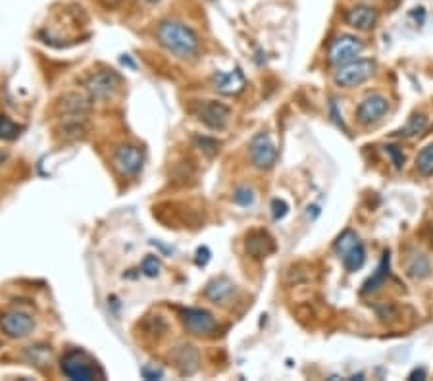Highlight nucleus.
<instances>
[{
  "label": "nucleus",
  "mask_w": 433,
  "mask_h": 381,
  "mask_svg": "<svg viewBox=\"0 0 433 381\" xmlns=\"http://www.w3.org/2000/svg\"><path fill=\"white\" fill-rule=\"evenodd\" d=\"M160 45L181 60H193L201 50V41L196 33L181 21H162L156 29Z\"/></svg>",
  "instance_id": "f257e3e1"
},
{
  "label": "nucleus",
  "mask_w": 433,
  "mask_h": 381,
  "mask_svg": "<svg viewBox=\"0 0 433 381\" xmlns=\"http://www.w3.org/2000/svg\"><path fill=\"white\" fill-rule=\"evenodd\" d=\"M62 373L70 380H80V381H89L95 380L98 375H102L100 372H97V366L87 356V353H83L80 349H73L68 355L62 358Z\"/></svg>",
  "instance_id": "f03ea898"
},
{
  "label": "nucleus",
  "mask_w": 433,
  "mask_h": 381,
  "mask_svg": "<svg viewBox=\"0 0 433 381\" xmlns=\"http://www.w3.org/2000/svg\"><path fill=\"white\" fill-rule=\"evenodd\" d=\"M335 250L343 258V264L349 272H356L366 262V250L354 231L347 230L343 235H339L335 241Z\"/></svg>",
  "instance_id": "7ed1b4c3"
},
{
  "label": "nucleus",
  "mask_w": 433,
  "mask_h": 381,
  "mask_svg": "<svg viewBox=\"0 0 433 381\" xmlns=\"http://www.w3.org/2000/svg\"><path fill=\"white\" fill-rule=\"evenodd\" d=\"M376 70V64L371 60H353V62L341 66L335 73V83L341 87H356L364 81L370 80Z\"/></svg>",
  "instance_id": "20e7f679"
},
{
  "label": "nucleus",
  "mask_w": 433,
  "mask_h": 381,
  "mask_svg": "<svg viewBox=\"0 0 433 381\" xmlns=\"http://www.w3.org/2000/svg\"><path fill=\"white\" fill-rule=\"evenodd\" d=\"M362 41L353 35H341L337 37L335 41L329 46V62L333 66H345V64L353 62L358 54L362 53Z\"/></svg>",
  "instance_id": "39448f33"
},
{
  "label": "nucleus",
  "mask_w": 433,
  "mask_h": 381,
  "mask_svg": "<svg viewBox=\"0 0 433 381\" xmlns=\"http://www.w3.org/2000/svg\"><path fill=\"white\" fill-rule=\"evenodd\" d=\"M112 162L124 178H137L142 168V151L135 145H122L114 152Z\"/></svg>",
  "instance_id": "423d86ee"
},
{
  "label": "nucleus",
  "mask_w": 433,
  "mask_h": 381,
  "mask_svg": "<svg viewBox=\"0 0 433 381\" xmlns=\"http://www.w3.org/2000/svg\"><path fill=\"white\" fill-rule=\"evenodd\" d=\"M250 160L258 169H270L277 160V149L268 133L255 135L250 141Z\"/></svg>",
  "instance_id": "0eeeda50"
},
{
  "label": "nucleus",
  "mask_w": 433,
  "mask_h": 381,
  "mask_svg": "<svg viewBox=\"0 0 433 381\" xmlns=\"http://www.w3.org/2000/svg\"><path fill=\"white\" fill-rule=\"evenodd\" d=\"M183 326L191 333V335H212L218 324L210 312L203 310V308H187L183 312Z\"/></svg>",
  "instance_id": "6e6552de"
},
{
  "label": "nucleus",
  "mask_w": 433,
  "mask_h": 381,
  "mask_svg": "<svg viewBox=\"0 0 433 381\" xmlns=\"http://www.w3.org/2000/svg\"><path fill=\"white\" fill-rule=\"evenodd\" d=\"M199 120L203 122L206 127L210 129H216V131H221L225 129L231 120V110L225 104L221 102H216V100H208L204 102L199 108Z\"/></svg>",
  "instance_id": "1a4fd4ad"
},
{
  "label": "nucleus",
  "mask_w": 433,
  "mask_h": 381,
  "mask_svg": "<svg viewBox=\"0 0 433 381\" xmlns=\"http://www.w3.org/2000/svg\"><path fill=\"white\" fill-rule=\"evenodd\" d=\"M0 329L12 339H21L35 329V322L26 312H8L0 318Z\"/></svg>",
  "instance_id": "9d476101"
},
{
  "label": "nucleus",
  "mask_w": 433,
  "mask_h": 381,
  "mask_svg": "<svg viewBox=\"0 0 433 381\" xmlns=\"http://www.w3.org/2000/svg\"><path fill=\"white\" fill-rule=\"evenodd\" d=\"M389 110V102L387 98L381 95H370L360 102V106L356 110V118L362 125H371L380 122L383 115Z\"/></svg>",
  "instance_id": "9b49d317"
},
{
  "label": "nucleus",
  "mask_w": 433,
  "mask_h": 381,
  "mask_svg": "<svg viewBox=\"0 0 433 381\" xmlns=\"http://www.w3.org/2000/svg\"><path fill=\"white\" fill-rule=\"evenodd\" d=\"M120 85V77L114 71H98L95 75H91L87 81V91L93 98H108L114 95V91Z\"/></svg>",
  "instance_id": "f8f14e48"
},
{
  "label": "nucleus",
  "mask_w": 433,
  "mask_h": 381,
  "mask_svg": "<svg viewBox=\"0 0 433 381\" xmlns=\"http://www.w3.org/2000/svg\"><path fill=\"white\" fill-rule=\"evenodd\" d=\"M275 250L274 239L266 231H252L247 237V252L255 258L270 257Z\"/></svg>",
  "instance_id": "ddd939ff"
},
{
  "label": "nucleus",
  "mask_w": 433,
  "mask_h": 381,
  "mask_svg": "<svg viewBox=\"0 0 433 381\" xmlns=\"http://www.w3.org/2000/svg\"><path fill=\"white\" fill-rule=\"evenodd\" d=\"M345 21L354 29H371L378 21V12L370 6H356V8L349 10L345 16Z\"/></svg>",
  "instance_id": "4468645a"
},
{
  "label": "nucleus",
  "mask_w": 433,
  "mask_h": 381,
  "mask_svg": "<svg viewBox=\"0 0 433 381\" xmlns=\"http://www.w3.org/2000/svg\"><path fill=\"white\" fill-rule=\"evenodd\" d=\"M216 89L223 95H237L245 89V77L239 70L216 73Z\"/></svg>",
  "instance_id": "2eb2a0df"
},
{
  "label": "nucleus",
  "mask_w": 433,
  "mask_h": 381,
  "mask_svg": "<svg viewBox=\"0 0 433 381\" xmlns=\"http://www.w3.org/2000/svg\"><path fill=\"white\" fill-rule=\"evenodd\" d=\"M176 366L179 368V372L183 375H191L196 372L199 368V353L195 351V346L183 345L177 349L176 353Z\"/></svg>",
  "instance_id": "dca6fc26"
},
{
  "label": "nucleus",
  "mask_w": 433,
  "mask_h": 381,
  "mask_svg": "<svg viewBox=\"0 0 433 381\" xmlns=\"http://www.w3.org/2000/svg\"><path fill=\"white\" fill-rule=\"evenodd\" d=\"M233 289H235V285L231 284L230 279L220 277V279H214L208 284V287L204 289V295H206V299H210L214 302H223L230 299Z\"/></svg>",
  "instance_id": "f3484780"
},
{
  "label": "nucleus",
  "mask_w": 433,
  "mask_h": 381,
  "mask_svg": "<svg viewBox=\"0 0 433 381\" xmlns=\"http://www.w3.org/2000/svg\"><path fill=\"white\" fill-rule=\"evenodd\" d=\"M387 275H389V252H385V254H383L380 266H378V270H376V274L371 275L370 279L364 284V287H362L364 295L378 291L381 285H383V281L387 279Z\"/></svg>",
  "instance_id": "a211bd4d"
},
{
  "label": "nucleus",
  "mask_w": 433,
  "mask_h": 381,
  "mask_svg": "<svg viewBox=\"0 0 433 381\" xmlns=\"http://www.w3.org/2000/svg\"><path fill=\"white\" fill-rule=\"evenodd\" d=\"M407 272L410 277H414V279H424L430 275L432 272V266H430V260L424 254H420V252H416L412 257L408 258L407 262Z\"/></svg>",
  "instance_id": "6ab92c4d"
},
{
  "label": "nucleus",
  "mask_w": 433,
  "mask_h": 381,
  "mask_svg": "<svg viewBox=\"0 0 433 381\" xmlns=\"http://www.w3.org/2000/svg\"><path fill=\"white\" fill-rule=\"evenodd\" d=\"M416 168H418V171H420L422 176H425V178H427V176H433V142L420 151L418 158H416Z\"/></svg>",
  "instance_id": "aec40b11"
},
{
  "label": "nucleus",
  "mask_w": 433,
  "mask_h": 381,
  "mask_svg": "<svg viewBox=\"0 0 433 381\" xmlns=\"http://www.w3.org/2000/svg\"><path fill=\"white\" fill-rule=\"evenodd\" d=\"M425 125H427V118L424 114H414L410 118V122H408L407 127H403V129H398L397 135L398 137H412L416 133H422L425 129Z\"/></svg>",
  "instance_id": "412c9836"
},
{
  "label": "nucleus",
  "mask_w": 433,
  "mask_h": 381,
  "mask_svg": "<svg viewBox=\"0 0 433 381\" xmlns=\"http://www.w3.org/2000/svg\"><path fill=\"white\" fill-rule=\"evenodd\" d=\"M19 135V125H16L8 115H0V139H16Z\"/></svg>",
  "instance_id": "4be33fe9"
},
{
  "label": "nucleus",
  "mask_w": 433,
  "mask_h": 381,
  "mask_svg": "<svg viewBox=\"0 0 433 381\" xmlns=\"http://www.w3.org/2000/svg\"><path fill=\"white\" fill-rule=\"evenodd\" d=\"M233 201L239 206H250V204L255 203V195H252V191L248 187H239L237 191H235V195H233Z\"/></svg>",
  "instance_id": "5701e85b"
},
{
  "label": "nucleus",
  "mask_w": 433,
  "mask_h": 381,
  "mask_svg": "<svg viewBox=\"0 0 433 381\" xmlns=\"http://www.w3.org/2000/svg\"><path fill=\"white\" fill-rule=\"evenodd\" d=\"M160 270V262L156 260L154 257H149L145 258V262H142V272L149 275V277H154V275L158 274Z\"/></svg>",
  "instance_id": "b1692460"
},
{
  "label": "nucleus",
  "mask_w": 433,
  "mask_h": 381,
  "mask_svg": "<svg viewBox=\"0 0 433 381\" xmlns=\"http://www.w3.org/2000/svg\"><path fill=\"white\" fill-rule=\"evenodd\" d=\"M196 142L201 145V151L206 152L208 156H212V154H216V151H218V142L212 141V139H208V137L196 139Z\"/></svg>",
  "instance_id": "393cba45"
},
{
  "label": "nucleus",
  "mask_w": 433,
  "mask_h": 381,
  "mask_svg": "<svg viewBox=\"0 0 433 381\" xmlns=\"http://www.w3.org/2000/svg\"><path fill=\"white\" fill-rule=\"evenodd\" d=\"M272 208H274V218H275V220H282L283 216L287 214V210H289V206L283 203V201H279V198H275L274 203H272Z\"/></svg>",
  "instance_id": "a878e982"
},
{
  "label": "nucleus",
  "mask_w": 433,
  "mask_h": 381,
  "mask_svg": "<svg viewBox=\"0 0 433 381\" xmlns=\"http://www.w3.org/2000/svg\"><path fill=\"white\" fill-rule=\"evenodd\" d=\"M387 152H389L391 156H393V160H395V166L400 168V166H403V162H405V156L397 151V147H387Z\"/></svg>",
  "instance_id": "bb28decb"
},
{
  "label": "nucleus",
  "mask_w": 433,
  "mask_h": 381,
  "mask_svg": "<svg viewBox=\"0 0 433 381\" xmlns=\"http://www.w3.org/2000/svg\"><path fill=\"white\" fill-rule=\"evenodd\" d=\"M98 2H100V4H102L104 8L112 10V8H118V6H120V4H122L124 0H98Z\"/></svg>",
  "instance_id": "cd10ccee"
},
{
  "label": "nucleus",
  "mask_w": 433,
  "mask_h": 381,
  "mask_svg": "<svg viewBox=\"0 0 433 381\" xmlns=\"http://www.w3.org/2000/svg\"><path fill=\"white\" fill-rule=\"evenodd\" d=\"M425 380V370H414V372L410 373V380Z\"/></svg>",
  "instance_id": "c85d7f7f"
},
{
  "label": "nucleus",
  "mask_w": 433,
  "mask_h": 381,
  "mask_svg": "<svg viewBox=\"0 0 433 381\" xmlns=\"http://www.w3.org/2000/svg\"><path fill=\"white\" fill-rule=\"evenodd\" d=\"M6 158H8V154H6V152H4V151H0V166H2L4 162H6Z\"/></svg>",
  "instance_id": "c756f323"
},
{
  "label": "nucleus",
  "mask_w": 433,
  "mask_h": 381,
  "mask_svg": "<svg viewBox=\"0 0 433 381\" xmlns=\"http://www.w3.org/2000/svg\"><path fill=\"white\" fill-rule=\"evenodd\" d=\"M145 2H149V4H156V2H160V0H145Z\"/></svg>",
  "instance_id": "7c9ffc66"
}]
</instances>
